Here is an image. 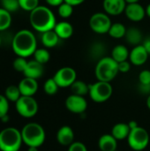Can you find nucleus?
I'll return each mask as SVG.
<instances>
[{
    "label": "nucleus",
    "mask_w": 150,
    "mask_h": 151,
    "mask_svg": "<svg viewBox=\"0 0 150 151\" xmlns=\"http://www.w3.org/2000/svg\"><path fill=\"white\" fill-rule=\"evenodd\" d=\"M126 27H125L124 24L116 22L111 25L108 34L111 37L115 38V39H120L122 37H125L126 33Z\"/></svg>",
    "instance_id": "25"
},
{
    "label": "nucleus",
    "mask_w": 150,
    "mask_h": 151,
    "mask_svg": "<svg viewBox=\"0 0 150 151\" xmlns=\"http://www.w3.org/2000/svg\"><path fill=\"white\" fill-rule=\"evenodd\" d=\"M128 126H129V127H130V129L132 130V129H134V128H136V127H138L139 126H138V124H137V122L136 121H134V120H132V121H130L129 123H128Z\"/></svg>",
    "instance_id": "42"
},
{
    "label": "nucleus",
    "mask_w": 150,
    "mask_h": 151,
    "mask_svg": "<svg viewBox=\"0 0 150 151\" xmlns=\"http://www.w3.org/2000/svg\"><path fill=\"white\" fill-rule=\"evenodd\" d=\"M130 69H131V63L128 62L127 60L118 63V71L120 73H128Z\"/></svg>",
    "instance_id": "38"
},
{
    "label": "nucleus",
    "mask_w": 150,
    "mask_h": 151,
    "mask_svg": "<svg viewBox=\"0 0 150 151\" xmlns=\"http://www.w3.org/2000/svg\"><path fill=\"white\" fill-rule=\"evenodd\" d=\"M105 52V47L102 42H95L90 48V55L95 58H103Z\"/></svg>",
    "instance_id": "29"
},
{
    "label": "nucleus",
    "mask_w": 150,
    "mask_h": 151,
    "mask_svg": "<svg viewBox=\"0 0 150 151\" xmlns=\"http://www.w3.org/2000/svg\"><path fill=\"white\" fill-rule=\"evenodd\" d=\"M28 61H27L26 58H22V57H18L17 58H15V60L13 61V68L19 73H24L27 65Z\"/></svg>",
    "instance_id": "34"
},
{
    "label": "nucleus",
    "mask_w": 150,
    "mask_h": 151,
    "mask_svg": "<svg viewBox=\"0 0 150 151\" xmlns=\"http://www.w3.org/2000/svg\"><path fill=\"white\" fill-rule=\"evenodd\" d=\"M9 101L4 95H0V119L8 115L9 111Z\"/></svg>",
    "instance_id": "35"
},
{
    "label": "nucleus",
    "mask_w": 150,
    "mask_h": 151,
    "mask_svg": "<svg viewBox=\"0 0 150 151\" xmlns=\"http://www.w3.org/2000/svg\"><path fill=\"white\" fill-rule=\"evenodd\" d=\"M125 37L128 43L133 46H137L140 45L142 41V33L139 28L131 27L126 30Z\"/></svg>",
    "instance_id": "21"
},
{
    "label": "nucleus",
    "mask_w": 150,
    "mask_h": 151,
    "mask_svg": "<svg viewBox=\"0 0 150 151\" xmlns=\"http://www.w3.org/2000/svg\"><path fill=\"white\" fill-rule=\"evenodd\" d=\"M66 109L75 114H81L86 111L88 108V102L84 96L71 95L65 100Z\"/></svg>",
    "instance_id": "11"
},
{
    "label": "nucleus",
    "mask_w": 150,
    "mask_h": 151,
    "mask_svg": "<svg viewBox=\"0 0 150 151\" xmlns=\"http://www.w3.org/2000/svg\"><path fill=\"white\" fill-rule=\"evenodd\" d=\"M57 12H58V14L61 18L63 19H67L69 17L72 16V12H73V6H72L71 4L64 2L62 4H60L58 6V9H57Z\"/></svg>",
    "instance_id": "31"
},
{
    "label": "nucleus",
    "mask_w": 150,
    "mask_h": 151,
    "mask_svg": "<svg viewBox=\"0 0 150 151\" xmlns=\"http://www.w3.org/2000/svg\"><path fill=\"white\" fill-rule=\"evenodd\" d=\"M113 89L110 82L96 81L89 85V96L95 103H104L109 100L112 95Z\"/></svg>",
    "instance_id": "7"
},
{
    "label": "nucleus",
    "mask_w": 150,
    "mask_h": 151,
    "mask_svg": "<svg viewBox=\"0 0 150 151\" xmlns=\"http://www.w3.org/2000/svg\"><path fill=\"white\" fill-rule=\"evenodd\" d=\"M53 79L59 88H68L77 80V73L73 68L65 66L56 72Z\"/></svg>",
    "instance_id": "10"
},
{
    "label": "nucleus",
    "mask_w": 150,
    "mask_h": 151,
    "mask_svg": "<svg viewBox=\"0 0 150 151\" xmlns=\"http://www.w3.org/2000/svg\"><path fill=\"white\" fill-rule=\"evenodd\" d=\"M140 0H126V4H136V3H139Z\"/></svg>",
    "instance_id": "44"
},
{
    "label": "nucleus",
    "mask_w": 150,
    "mask_h": 151,
    "mask_svg": "<svg viewBox=\"0 0 150 151\" xmlns=\"http://www.w3.org/2000/svg\"><path fill=\"white\" fill-rule=\"evenodd\" d=\"M149 132L140 126L134 129H132L127 137L129 147L134 151H141L145 150L149 144Z\"/></svg>",
    "instance_id": "6"
},
{
    "label": "nucleus",
    "mask_w": 150,
    "mask_h": 151,
    "mask_svg": "<svg viewBox=\"0 0 150 151\" xmlns=\"http://www.w3.org/2000/svg\"><path fill=\"white\" fill-rule=\"evenodd\" d=\"M0 44H1V38H0Z\"/></svg>",
    "instance_id": "48"
},
{
    "label": "nucleus",
    "mask_w": 150,
    "mask_h": 151,
    "mask_svg": "<svg viewBox=\"0 0 150 151\" xmlns=\"http://www.w3.org/2000/svg\"><path fill=\"white\" fill-rule=\"evenodd\" d=\"M112 23L109 15L105 12H95L89 19L90 28L96 34H107Z\"/></svg>",
    "instance_id": "9"
},
{
    "label": "nucleus",
    "mask_w": 150,
    "mask_h": 151,
    "mask_svg": "<svg viewBox=\"0 0 150 151\" xmlns=\"http://www.w3.org/2000/svg\"><path fill=\"white\" fill-rule=\"evenodd\" d=\"M4 96L7 98L9 102H13L16 103L21 96V93L19 91V88L18 86L15 85H11L6 88L4 91Z\"/></svg>",
    "instance_id": "26"
},
{
    "label": "nucleus",
    "mask_w": 150,
    "mask_h": 151,
    "mask_svg": "<svg viewBox=\"0 0 150 151\" xmlns=\"http://www.w3.org/2000/svg\"><path fill=\"white\" fill-rule=\"evenodd\" d=\"M27 151H38V148L37 147H28Z\"/></svg>",
    "instance_id": "46"
},
{
    "label": "nucleus",
    "mask_w": 150,
    "mask_h": 151,
    "mask_svg": "<svg viewBox=\"0 0 150 151\" xmlns=\"http://www.w3.org/2000/svg\"><path fill=\"white\" fill-rule=\"evenodd\" d=\"M142 45L144 46V48L146 49V50L148 51V53L150 55V36L148 37L147 39H145L142 42Z\"/></svg>",
    "instance_id": "41"
},
{
    "label": "nucleus",
    "mask_w": 150,
    "mask_h": 151,
    "mask_svg": "<svg viewBox=\"0 0 150 151\" xmlns=\"http://www.w3.org/2000/svg\"><path fill=\"white\" fill-rule=\"evenodd\" d=\"M129 55H130V52H129L128 49L126 48V46H125L123 44H119L113 48L111 57L116 62L120 63L123 61H126L129 58Z\"/></svg>",
    "instance_id": "22"
},
{
    "label": "nucleus",
    "mask_w": 150,
    "mask_h": 151,
    "mask_svg": "<svg viewBox=\"0 0 150 151\" xmlns=\"http://www.w3.org/2000/svg\"><path fill=\"white\" fill-rule=\"evenodd\" d=\"M11 47L18 57L28 58L34 55L37 49L35 35L28 29H22L17 32L12 39Z\"/></svg>",
    "instance_id": "1"
},
{
    "label": "nucleus",
    "mask_w": 150,
    "mask_h": 151,
    "mask_svg": "<svg viewBox=\"0 0 150 151\" xmlns=\"http://www.w3.org/2000/svg\"><path fill=\"white\" fill-rule=\"evenodd\" d=\"M126 5V0H103V2L105 13L111 16H118L125 12Z\"/></svg>",
    "instance_id": "12"
},
{
    "label": "nucleus",
    "mask_w": 150,
    "mask_h": 151,
    "mask_svg": "<svg viewBox=\"0 0 150 151\" xmlns=\"http://www.w3.org/2000/svg\"><path fill=\"white\" fill-rule=\"evenodd\" d=\"M145 10H146V15H147V16H149V17L150 18V4H148V6L146 7V9H145Z\"/></svg>",
    "instance_id": "43"
},
{
    "label": "nucleus",
    "mask_w": 150,
    "mask_h": 151,
    "mask_svg": "<svg viewBox=\"0 0 150 151\" xmlns=\"http://www.w3.org/2000/svg\"><path fill=\"white\" fill-rule=\"evenodd\" d=\"M98 147L102 151H116L118 148V140L111 134H103L99 138Z\"/></svg>",
    "instance_id": "18"
},
{
    "label": "nucleus",
    "mask_w": 150,
    "mask_h": 151,
    "mask_svg": "<svg viewBox=\"0 0 150 151\" xmlns=\"http://www.w3.org/2000/svg\"><path fill=\"white\" fill-rule=\"evenodd\" d=\"M43 72H44L43 65L40 64L39 62H37L34 59V60L28 61L27 65L23 74L25 77L37 80L42 76Z\"/></svg>",
    "instance_id": "17"
},
{
    "label": "nucleus",
    "mask_w": 150,
    "mask_h": 151,
    "mask_svg": "<svg viewBox=\"0 0 150 151\" xmlns=\"http://www.w3.org/2000/svg\"><path fill=\"white\" fill-rule=\"evenodd\" d=\"M33 56L34 58V60L42 65L48 63L50 58V54L46 49H36Z\"/></svg>",
    "instance_id": "28"
},
{
    "label": "nucleus",
    "mask_w": 150,
    "mask_h": 151,
    "mask_svg": "<svg viewBox=\"0 0 150 151\" xmlns=\"http://www.w3.org/2000/svg\"><path fill=\"white\" fill-rule=\"evenodd\" d=\"M70 88H71V90H72L73 95L85 96L86 95H88L89 93V85H88L83 81L76 80L72 84V86Z\"/></svg>",
    "instance_id": "24"
},
{
    "label": "nucleus",
    "mask_w": 150,
    "mask_h": 151,
    "mask_svg": "<svg viewBox=\"0 0 150 151\" xmlns=\"http://www.w3.org/2000/svg\"><path fill=\"white\" fill-rule=\"evenodd\" d=\"M11 24V12H7L4 8L0 7V31L6 30Z\"/></svg>",
    "instance_id": "27"
},
{
    "label": "nucleus",
    "mask_w": 150,
    "mask_h": 151,
    "mask_svg": "<svg viewBox=\"0 0 150 151\" xmlns=\"http://www.w3.org/2000/svg\"><path fill=\"white\" fill-rule=\"evenodd\" d=\"M54 31L60 39H68L73 34V27L68 21H60L55 26Z\"/></svg>",
    "instance_id": "19"
},
{
    "label": "nucleus",
    "mask_w": 150,
    "mask_h": 151,
    "mask_svg": "<svg viewBox=\"0 0 150 151\" xmlns=\"http://www.w3.org/2000/svg\"><path fill=\"white\" fill-rule=\"evenodd\" d=\"M21 96H34V95L38 90L37 80L25 77L23 78L18 85Z\"/></svg>",
    "instance_id": "15"
},
{
    "label": "nucleus",
    "mask_w": 150,
    "mask_h": 151,
    "mask_svg": "<svg viewBox=\"0 0 150 151\" xmlns=\"http://www.w3.org/2000/svg\"><path fill=\"white\" fill-rule=\"evenodd\" d=\"M126 16L133 22L141 21L146 16V10L139 3L127 4L125 10Z\"/></svg>",
    "instance_id": "14"
},
{
    "label": "nucleus",
    "mask_w": 150,
    "mask_h": 151,
    "mask_svg": "<svg viewBox=\"0 0 150 151\" xmlns=\"http://www.w3.org/2000/svg\"><path fill=\"white\" fill-rule=\"evenodd\" d=\"M131 132V129L126 123H118L116 124L111 130V134L115 139L118 141L127 139L129 134Z\"/></svg>",
    "instance_id": "20"
},
{
    "label": "nucleus",
    "mask_w": 150,
    "mask_h": 151,
    "mask_svg": "<svg viewBox=\"0 0 150 151\" xmlns=\"http://www.w3.org/2000/svg\"><path fill=\"white\" fill-rule=\"evenodd\" d=\"M1 119V121H3V122L6 123V122H8V120H9V116H8V115H6V116L3 117V118H2V119Z\"/></svg>",
    "instance_id": "45"
},
{
    "label": "nucleus",
    "mask_w": 150,
    "mask_h": 151,
    "mask_svg": "<svg viewBox=\"0 0 150 151\" xmlns=\"http://www.w3.org/2000/svg\"><path fill=\"white\" fill-rule=\"evenodd\" d=\"M139 81L141 85H150V71L143 70L139 74Z\"/></svg>",
    "instance_id": "36"
},
{
    "label": "nucleus",
    "mask_w": 150,
    "mask_h": 151,
    "mask_svg": "<svg viewBox=\"0 0 150 151\" xmlns=\"http://www.w3.org/2000/svg\"><path fill=\"white\" fill-rule=\"evenodd\" d=\"M58 88L59 87L53 78H50L44 82L43 89H44V92L49 96H54L55 94H57V92L58 91Z\"/></svg>",
    "instance_id": "30"
},
{
    "label": "nucleus",
    "mask_w": 150,
    "mask_h": 151,
    "mask_svg": "<svg viewBox=\"0 0 150 151\" xmlns=\"http://www.w3.org/2000/svg\"><path fill=\"white\" fill-rule=\"evenodd\" d=\"M86 0H65V3L71 4L72 6H76V5H80L82 3H84Z\"/></svg>",
    "instance_id": "40"
},
{
    "label": "nucleus",
    "mask_w": 150,
    "mask_h": 151,
    "mask_svg": "<svg viewBox=\"0 0 150 151\" xmlns=\"http://www.w3.org/2000/svg\"><path fill=\"white\" fill-rule=\"evenodd\" d=\"M68 151H88L86 145L80 142H74L69 147Z\"/></svg>",
    "instance_id": "37"
},
{
    "label": "nucleus",
    "mask_w": 150,
    "mask_h": 151,
    "mask_svg": "<svg viewBox=\"0 0 150 151\" xmlns=\"http://www.w3.org/2000/svg\"><path fill=\"white\" fill-rule=\"evenodd\" d=\"M1 6L9 12H15L20 8L19 0H1Z\"/></svg>",
    "instance_id": "32"
},
{
    "label": "nucleus",
    "mask_w": 150,
    "mask_h": 151,
    "mask_svg": "<svg viewBox=\"0 0 150 151\" xmlns=\"http://www.w3.org/2000/svg\"><path fill=\"white\" fill-rule=\"evenodd\" d=\"M149 56V54L148 53L144 46L142 44H140V45L134 46L133 49L130 51L129 60L131 64L139 66V65H144L147 62Z\"/></svg>",
    "instance_id": "13"
},
{
    "label": "nucleus",
    "mask_w": 150,
    "mask_h": 151,
    "mask_svg": "<svg viewBox=\"0 0 150 151\" xmlns=\"http://www.w3.org/2000/svg\"><path fill=\"white\" fill-rule=\"evenodd\" d=\"M29 21L32 27L42 34L53 30L57 23L53 12L43 5H39L30 12Z\"/></svg>",
    "instance_id": "2"
},
{
    "label": "nucleus",
    "mask_w": 150,
    "mask_h": 151,
    "mask_svg": "<svg viewBox=\"0 0 150 151\" xmlns=\"http://www.w3.org/2000/svg\"><path fill=\"white\" fill-rule=\"evenodd\" d=\"M23 143L27 147H41L46 139L44 128L38 123H27L20 130Z\"/></svg>",
    "instance_id": "3"
},
{
    "label": "nucleus",
    "mask_w": 150,
    "mask_h": 151,
    "mask_svg": "<svg viewBox=\"0 0 150 151\" xmlns=\"http://www.w3.org/2000/svg\"><path fill=\"white\" fill-rule=\"evenodd\" d=\"M45 1L50 6H57V7L65 2V0H45Z\"/></svg>",
    "instance_id": "39"
},
{
    "label": "nucleus",
    "mask_w": 150,
    "mask_h": 151,
    "mask_svg": "<svg viewBox=\"0 0 150 151\" xmlns=\"http://www.w3.org/2000/svg\"><path fill=\"white\" fill-rule=\"evenodd\" d=\"M22 143L21 132L16 127H6L0 132L1 151H19Z\"/></svg>",
    "instance_id": "5"
},
{
    "label": "nucleus",
    "mask_w": 150,
    "mask_h": 151,
    "mask_svg": "<svg viewBox=\"0 0 150 151\" xmlns=\"http://www.w3.org/2000/svg\"><path fill=\"white\" fill-rule=\"evenodd\" d=\"M19 4L21 9L31 12L39 6V0H19Z\"/></svg>",
    "instance_id": "33"
},
{
    "label": "nucleus",
    "mask_w": 150,
    "mask_h": 151,
    "mask_svg": "<svg viewBox=\"0 0 150 151\" xmlns=\"http://www.w3.org/2000/svg\"><path fill=\"white\" fill-rule=\"evenodd\" d=\"M15 108L17 112L21 117L30 119L36 115L39 107L38 103L34 98V96H21L20 98L15 103Z\"/></svg>",
    "instance_id": "8"
},
{
    "label": "nucleus",
    "mask_w": 150,
    "mask_h": 151,
    "mask_svg": "<svg viewBox=\"0 0 150 151\" xmlns=\"http://www.w3.org/2000/svg\"><path fill=\"white\" fill-rule=\"evenodd\" d=\"M57 141L62 146H70L74 142V132L69 126L60 127L57 133Z\"/></svg>",
    "instance_id": "16"
},
{
    "label": "nucleus",
    "mask_w": 150,
    "mask_h": 151,
    "mask_svg": "<svg viewBox=\"0 0 150 151\" xmlns=\"http://www.w3.org/2000/svg\"><path fill=\"white\" fill-rule=\"evenodd\" d=\"M146 104H147V107H148V108L150 110V95L148 96V98H147V102H146Z\"/></svg>",
    "instance_id": "47"
},
{
    "label": "nucleus",
    "mask_w": 150,
    "mask_h": 151,
    "mask_svg": "<svg viewBox=\"0 0 150 151\" xmlns=\"http://www.w3.org/2000/svg\"><path fill=\"white\" fill-rule=\"evenodd\" d=\"M59 39L60 38L56 34L54 29L42 33V37H41L42 43L46 48H53V47H55L58 43Z\"/></svg>",
    "instance_id": "23"
},
{
    "label": "nucleus",
    "mask_w": 150,
    "mask_h": 151,
    "mask_svg": "<svg viewBox=\"0 0 150 151\" xmlns=\"http://www.w3.org/2000/svg\"><path fill=\"white\" fill-rule=\"evenodd\" d=\"M95 73L98 81L111 82L119 73L118 63L111 57H103L98 60Z\"/></svg>",
    "instance_id": "4"
}]
</instances>
